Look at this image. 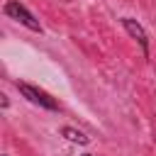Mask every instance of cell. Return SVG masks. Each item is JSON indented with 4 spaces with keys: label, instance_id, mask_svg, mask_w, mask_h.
Listing matches in <instances>:
<instances>
[{
    "label": "cell",
    "instance_id": "3957f363",
    "mask_svg": "<svg viewBox=\"0 0 156 156\" xmlns=\"http://www.w3.org/2000/svg\"><path fill=\"white\" fill-rule=\"evenodd\" d=\"M119 24L124 27V32L139 44V49H141V54H144V58H149L151 56V49H149V34H146V29L134 20V17H122L119 20Z\"/></svg>",
    "mask_w": 156,
    "mask_h": 156
},
{
    "label": "cell",
    "instance_id": "52a82bcc",
    "mask_svg": "<svg viewBox=\"0 0 156 156\" xmlns=\"http://www.w3.org/2000/svg\"><path fill=\"white\" fill-rule=\"evenodd\" d=\"M2 156H10V154H2Z\"/></svg>",
    "mask_w": 156,
    "mask_h": 156
},
{
    "label": "cell",
    "instance_id": "8992f818",
    "mask_svg": "<svg viewBox=\"0 0 156 156\" xmlns=\"http://www.w3.org/2000/svg\"><path fill=\"white\" fill-rule=\"evenodd\" d=\"M83 156H93V154H83Z\"/></svg>",
    "mask_w": 156,
    "mask_h": 156
},
{
    "label": "cell",
    "instance_id": "7a4b0ae2",
    "mask_svg": "<svg viewBox=\"0 0 156 156\" xmlns=\"http://www.w3.org/2000/svg\"><path fill=\"white\" fill-rule=\"evenodd\" d=\"M15 85H17L20 95H22L27 102H32V105H37V107H41V110H49V112H58V110H61V105L56 102V98H51V95H49L46 90H41L39 85H32V83H24V80H17Z\"/></svg>",
    "mask_w": 156,
    "mask_h": 156
},
{
    "label": "cell",
    "instance_id": "6da1fadb",
    "mask_svg": "<svg viewBox=\"0 0 156 156\" xmlns=\"http://www.w3.org/2000/svg\"><path fill=\"white\" fill-rule=\"evenodd\" d=\"M2 15L10 17V20H15V22H20V24L27 27L29 32H37V34L44 32L41 24H39V20L34 17V12H32L24 2H20V0H7V2L2 5Z\"/></svg>",
    "mask_w": 156,
    "mask_h": 156
},
{
    "label": "cell",
    "instance_id": "5b68a950",
    "mask_svg": "<svg viewBox=\"0 0 156 156\" xmlns=\"http://www.w3.org/2000/svg\"><path fill=\"white\" fill-rule=\"evenodd\" d=\"M0 105H2V110H7V107H10V100H7V95H2V102H0Z\"/></svg>",
    "mask_w": 156,
    "mask_h": 156
},
{
    "label": "cell",
    "instance_id": "277c9868",
    "mask_svg": "<svg viewBox=\"0 0 156 156\" xmlns=\"http://www.w3.org/2000/svg\"><path fill=\"white\" fill-rule=\"evenodd\" d=\"M58 134H61L63 139H68L71 144H78V146H88V144H90V136H88L85 132H80V129H76V127H68V124H63V127L58 129Z\"/></svg>",
    "mask_w": 156,
    "mask_h": 156
}]
</instances>
